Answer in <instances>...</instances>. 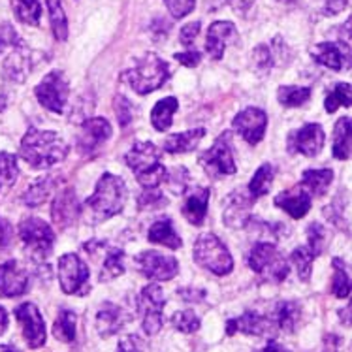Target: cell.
Wrapping results in <instances>:
<instances>
[{"instance_id":"obj_50","label":"cell","mask_w":352,"mask_h":352,"mask_svg":"<svg viewBox=\"0 0 352 352\" xmlns=\"http://www.w3.org/2000/svg\"><path fill=\"white\" fill-rule=\"evenodd\" d=\"M343 209H345V206H343L341 201H333L328 208H324V217H326L331 224L343 228V230L349 234V221H345V211H343Z\"/></svg>"},{"instance_id":"obj_29","label":"cell","mask_w":352,"mask_h":352,"mask_svg":"<svg viewBox=\"0 0 352 352\" xmlns=\"http://www.w3.org/2000/svg\"><path fill=\"white\" fill-rule=\"evenodd\" d=\"M206 136V129H192L179 134H172L164 140V151L170 155L192 153Z\"/></svg>"},{"instance_id":"obj_47","label":"cell","mask_w":352,"mask_h":352,"mask_svg":"<svg viewBox=\"0 0 352 352\" xmlns=\"http://www.w3.org/2000/svg\"><path fill=\"white\" fill-rule=\"evenodd\" d=\"M113 109H116L117 121H119V126H121V129H126V126L132 124L134 116H136V109H134L132 102H130L126 96L117 94L116 98H113Z\"/></svg>"},{"instance_id":"obj_37","label":"cell","mask_w":352,"mask_h":352,"mask_svg":"<svg viewBox=\"0 0 352 352\" xmlns=\"http://www.w3.org/2000/svg\"><path fill=\"white\" fill-rule=\"evenodd\" d=\"M274 179H275V166L266 162V164H262L254 172L252 175L251 183H249V187L247 190L251 192V196H254L256 200L262 198V196L270 195V190H272V185H274Z\"/></svg>"},{"instance_id":"obj_27","label":"cell","mask_w":352,"mask_h":352,"mask_svg":"<svg viewBox=\"0 0 352 352\" xmlns=\"http://www.w3.org/2000/svg\"><path fill=\"white\" fill-rule=\"evenodd\" d=\"M147 237H149V241L151 243L162 245V247H168V249H172V251H177L183 247V239L175 230V226H173L172 219H158L155 223L151 224V228L147 232Z\"/></svg>"},{"instance_id":"obj_11","label":"cell","mask_w":352,"mask_h":352,"mask_svg":"<svg viewBox=\"0 0 352 352\" xmlns=\"http://www.w3.org/2000/svg\"><path fill=\"white\" fill-rule=\"evenodd\" d=\"M38 102L43 108L50 109L53 113H63L65 111L68 94H70V85L63 70H51L45 78L34 87Z\"/></svg>"},{"instance_id":"obj_36","label":"cell","mask_w":352,"mask_h":352,"mask_svg":"<svg viewBox=\"0 0 352 352\" xmlns=\"http://www.w3.org/2000/svg\"><path fill=\"white\" fill-rule=\"evenodd\" d=\"M78 333V315L70 309H60L55 324H53V336L63 343H74Z\"/></svg>"},{"instance_id":"obj_57","label":"cell","mask_w":352,"mask_h":352,"mask_svg":"<svg viewBox=\"0 0 352 352\" xmlns=\"http://www.w3.org/2000/svg\"><path fill=\"white\" fill-rule=\"evenodd\" d=\"M177 294H179L185 302L198 303L206 298V290H201V288L185 287V288H179V290H177Z\"/></svg>"},{"instance_id":"obj_64","label":"cell","mask_w":352,"mask_h":352,"mask_svg":"<svg viewBox=\"0 0 352 352\" xmlns=\"http://www.w3.org/2000/svg\"><path fill=\"white\" fill-rule=\"evenodd\" d=\"M280 4H296V2H300V0H277Z\"/></svg>"},{"instance_id":"obj_34","label":"cell","mask_w":352,"mask_h":352,"mask_svg":"<svg viewBox=\"0 0 352 352\" xmlns=\"http://www.w3.org/2000/svg\"><path fill=\"white\" fill-rule=\"evenodd\" d=\"M331 153L338 160H349L351 158V117H341L336 122Z\"/></svg>"},{"instance_id":"obj_58","label":"cell","mask_w":352,"mask_h":352,"mask_svg":"<svg viewBox=\"0 0 352 352\" xmlns=\"http://www.w3.org/2000/svg\"><path fill=\"white\" fill-rule=\"evenodd\" d=\"M346 6H349V0H324L322 12L326 15H338L345 12Z\"/></svg>"},{"instance_id":"obj_16","label":"cell","mask_w":352,"mask_h":352,"mask_svg":"<svg viewBox=\"0 0 352 352\" xmlns=\"http://www.w3.org/2000/svg\"><path fill=\"white\" fill-rule=\"evenodd\" d=\"M266 129L267 116L264 109L249 106L234 117V130L249 145H258L266 136Z\"/></svg>"},{"instance_id":"obj_9","label":"cell","mask_w":352,"mask_h":352,"mask_svg":"<svg viewBox=\"0 0 352 352\" xmlns=\"http://www.w3.org/2000/svg\"><path fill=\"white\" fill-rule=\"evenodd\" d=\"M200 164L204 166V170L209 177H213V179L236 173L237 168L236 160H234V145H232L230 132H223L208 151L201 153Z\"/></svg>"},{"instance_id":"obj_28","label":"cell","mask_w":352,"mask_h":352,"mask_svg":"<svg viewBox=\"0 0 352 352\" xmlns=\"http://www.w3.org/2000/svg\"><path fill=\"white\" fill-rule=\"evenodd\" d=\"M274 322L277 330H283L285 333H294L296 328L302 322V305L294 300H285L275 305Z\"/></svg>"},{"instance_id":"obj_3","label":"cell","mask_w":352,"mask_h":352,"mask_svg":"<svg viewBox=\"0 0 352 352\" xmlns=\"http://www.w3.org/2000/svg\"><path fill=\"white\" fill-rule=\"evenodd\" d=\"M162 153L151 142H138L124 155V162L144 188H157L166 179V166L160 162Z\"/></svg>"},{"instance_id":"obj_2","label":"cell","mask_w":352,"mask_h":352,"mask_svg":"<svg viewBox=\"0 0 352 352\" xmlns=\"http://www.w3.org/2000/svg\"><path fill=\"white\" fill-rule=\"evenodd\" d=\"M126 196H129V190L122 177L113 173H102L94 187V192L85 201L91 223H106L119 215L126 204Z\"/></svg>"},{"instance_id":"obj_46","label":"cell","mask_w":352,"mask_h":352,"mask_svg":"<svg viewBox=\"0 0 352 352\" xmlns=\"http://www.w3.org/2000/svg\"><path fill=\"white\" fill-rule=\"evenodd\" d=\"M328 239V232L324 228L322 224L318 223H311L307 226V247L309 251L315 254V256H320L326 249V241Z\"/></svg>"},{"instance_id":"obj_5","label":"cell","mask_w":352,"mask_h":352,"mask_svg":"<svg viewBox=\"0 0 352 352\" xmlns=\"http://www.w3.org/2000/svg\"><path fill=\"white\" fill-rule=\"evenodd\" d=\"M192 258L198 266L217 277L228 275L234 270V258L228 247L215 234H201L196 239L192 247Z\"/></svg>"},{"instance_id":"obj_49","label":"cell","mask_w":352,"mask_h":352,"mask_svg":"<svg viewBox=\"0 0 352 352\" xmlns=\"http://www.w3.org/2000/svg\"><path fill=\"white\" fill-rule=\"evenodd\" d=\"M251 60L256 72H267V70L274 66V53L270 50V45H266V43L256 45V47L252 50Z\"/></svg>"},{"instance_id":"obj_17","label":"cell","mask_w":352,"mask_h":352,"mask_svg":"<svg viewBox=\"0 0 352 352\" xmlns=\"http://www.w3.org/2000/svg\"><path fill=\"white\" fill-rule=\"evenodd\" d=\"M256 201L254 196L247 188H237L234 192L228 195L226 198V208H224L223 221L226 226H230L234 230L237 228H245L251 224V209L252 204Z\"/></svg>"},{"instance_id":"obj_39","label":"cell","mask_w":352,"mask_h":352,"mask_svg":"<svg viewBox=\"0 0 352 352\" xmlns=\"http://www.w3.org/2000/svg\"><path fill=\"white\" fill-rule=\"evenodd\" d=\"M47 4V12H50V23L53 36L58 42H65L68 38V19L65 15V8H63V0H45Z\"/></svg>"},{"instance_id":"obj_35","label":"cell","mask_w":352,"mask_h":352,"mask_svg":"<svg viewBox=\"0 0 352 352\" xmlns=\"http://www.w3.org/2000/svg\"><path fill=\"white\" fill-rule=\"evenodd\" d=\"M331 266H333V279H331V294L345 300L351 296V274H349V264L345 260L333 256L331 258Z\"/></svg>"},{"instance_id":"obj_4","label":"cell","mask_w":352,"mask_h":352,"mask_svg":"<svg viewBox=\"0 0 352 352\" xmlns=\"http://www.w3.org/2000/svg\"><path fill=\"white\" fill-rule=\"evenodd\" d=\"M122 79L138 94L145 96L155 93L170 79V66L155 53H145L144 57L138 58L136 65L122 74Z\"/></svg>"},{"instance_id":"obj_38","label":"cell","mask_w":352,"mask_h":352,"mask_svg":"<svg viewBox=\"0 0 352 352\" xmlns=\"http://www.w3.org/2000/svg\"><path fill=\"white\" fill-rule=\"evenodd\" d=\"M311 89L309 87L298 85H280L277 89V100L285 108H302L305 102H309Z\"/></svg>"},{"instance_id":"obj_32","label":"cell","mask_w":352,"mask_h":352,"mask_svg":"<svg viewBox=\"0 0 352 352\" xmlns=\"http://www.w3.org/2000/svg\"><path fill=\"white\" fill-rule=\"evenodd\" d=\"M55 185H57V177H55V175L38 177V179L23 192V204H25L27 208H38V206H42L43 201L50 198Z\"/></svg>"},{"instance_id":"obj_6","label":"cell","mask_w":352,"mask_h":352,"mask_svg":"<svg viewBox=\"0 0 352 352\" xmlns=\"http://www.w3.org/2000/svg\"><path fill=\"white\" fill-rule=\"evenodd\" d=\"M247 264L254 274L267 283H283L290 274L287 258L280 254L275 243L270 241H256L252 245L247 256Z\"/></svg>"},{"instance_id":"obj_43","label":"cell","mask_w":352,"mask_h":352,"mask_svg":"<svg viewBox=\"0 0 352 352\" xmlns=\"http://www.w3.org/2000/svg\"><path fill=\"white\" fill-rule=\"evenodd\" d=\"M315 254L309 251V247H296L292 254H290V260L292 264L298 270V277L303 283H307L311 279V272H313V262H315Z\"/></svg>"},{"instance_id":"obj_19","label":"cell","mask_w":352,"mask_h":352,"mask_svg":"<svg viewBox=\"0 0 352 352\" xmlns=\"http://www.w3.org/2000/svg\"><path fill=\"white\" fill-rule=\"evenodd\" d=\"M277 330L274 318L272 316H264L256 313V311H247L241 316L236 318H228L226 320V333L234 336L237 331H241L245 336H270Z\"/></svg>"},{"instance_id":"obj_21","label":"cell","mask_w":352,"mask_h":352,"mask_svg":"<svg viewBox=\"0 0 352 352\" xmlns=\"http://www.w3.org/2000/svg\"><path fill=\"white\" fill-rule=\"evenodd\" d=\"M311 57L315 58V63L322 65L324 68L339 72L345 66L351 68V45L331 42L316 43L311 47Z\"/></svg>"},{"instance_id":"obj_24","label":"cell","mask_w":352,"mask_h":352,"mask_svg":"<svg viewBox=\"0 0 352 352\" xmlns=\"http://www.w3.org/2000/svg\"><path fill=\"white\" fill-rule=\"evenodd\" d=\"M275 208L283 209L287 215H290L292 219H303V217L309 213L311 206H313V196L302 187V185H296L294 188L290 190H285L280 195L275 196Z\"/></svg>"},{"instance_id":"obj_55","label":"cell","mask_w":352,"mask_h":352,"mask_svg":"<svg viewBox=\"0 0 352 352\" xmlns=\"http://www.w3.org/2000/svg\"><path fill=\"white\" fill-rule=\"evenodd\" d=\"M14 226L4 217H0V251H6L14 241Z\"/></svg>"},{"instance_id":"obj_53","label":"cell","mask_w":352,"mask_h":352,"mask_svg":"<svg viewBox=\"0 0 352 352\" xmlns=\"http://www.w3.org/2000/svg\"><path fill=\"white\" fill-rule=\"evenodd\" d=\"M200 21L187 23L179 32V42L183 43V45H187V47H192V43H195V40L198 38V34H200Z\"/></svg>"},{"instance_id":"obj_15","label":"cell","mask_w":352,"mask_h":352,"mask_svg":"<svg viewBox=\"0 0 352 352\" xmlns=\"http://www.w3.org/2000/svg\"><path fill=\"white\" fill-rule=\"evenodd\" d=\"M134 264L140 274L151 280H170L179 272V262L175 256H168L158 251H144L134 256Z\"/></svg>"},{"instance_id":"obj_48","label":"cell","mask_w":352,"mask_h":352,"mask_svg":"<svg viewBox=\"0 0 352 352\" xmlns=\"http://www.w3.org/2000/svg\"><path fill=\"white\" fill-rule=\"evenodd\" d=\"M168 206L166 198L157 188H144V192L138 196V208L140 209H160Z\"/></svg>"},{"instance_id":"obj_54","label":"cell","mask_w":352,"mask_h":352,"mask_svg":"<svg viewBox=\"0 0 352 352\" xmlns=\"http://www.w3.org/2000/svg\"><path fill=\"white\" fill-rule=\"evenodd\" d=\"M173 58L179 63V65L187 66V68H195V66L200 65L201 60V53L198 50H192V47H188L187 51H183V53H175Z\"/></svg>"},{"instance_id":"obj_45","label":"cell","mask_w":352,"mask_h":352,"mask_svg":"<svg viewBox=\"0 0 352 352\" xmlns=\"http://www.w3.org/2000/svg\"><path fill=\"white\" fill-rule=\"evenodd\" d=\"M166 183H168V190L172 195H185L188 187V181H190V175H188V170L185 166H177L170 172L166 173Z\"/></svg>"},{"instance_id":"obj_30","label":"cell","mask_w":352,"mask_h":352,"mask_svg":"<svg viewBox=\"0 0 352 352\" xmlns=\"http://www.w3.org/2000/svg\"><path fill=\"white\" fill-rule=\"evenodd\" d=\"M331 181H333V172H331L330 168H320V170L309 168V170L303 172L300 185H302L311 196L322 198V196L328 195V190H330L331 187Z\"/></svg>"},{"instance_id":"obj_20","label":"cell","mask_w":352,"mask_h":352,"mask_svg":"<svg viewBox=\"0 0 352 352\" xmlns=\"http://www.w3.org/2000/svg\"><path fill=\"white\" fill-rule=\"evenodd\" d=\"M29 274L17 260H6L0 264V296L2 298H19L29 292Z\"/></svg>"},{"instance_id":"obj_62","label":"cell","mask_w":352,"mask_h":352,"mask_svg":"<svg viewBox=\"0 0 352 352\" xmlns=\"http://www.w3.org/2000/svg\"><path fill=\"white\" fill-rule=\"evenodd\" d=\"M264 351H285V349L280 345H277V343H274V341H270L267 346H264Z\"/></svg>"},{"instance_id":"obj_23","label":"cell","mask_w":352,"mask_h":352,"mask_svg":"<svg viewBox=\"0 0 352 352\" xmlns=\"http://www.w3.org/2000/svg\"><path fill=\"white\" fill-rule=\"evenodd\" d=\"M129 320V313L122 307L113 302H104L96 313V331L102 339H108L116 336L117 331H121Z\"/></svg>"},{"instance_id":"obj_59","label":"cell","mask_w":352,"mask_h":352,"mask_svg":"<svg viewBox=\"0 0 352 352\" xmlns=\"http://www.w3.org/2000/svg\"><path fill=\"white\" fill-rule=\"evenodd\" d=\"M228 4L237 15H245L249 12V8L254 4V0H228Z\"/></svg>"},{"instance_id":"obj_52","label":"cell","mask_w":352,"mask_h":352,"mask_svg":"<svg viewBox=\"0 0 352 352\" xmlns=\"http://www.w3.org/2000/svg\"><path fill=\"white\" fill-rule=\"evenodd\" d=\"M23 40L19 38V34L15 32V29L10 25V23H2L0 25V53H4L8 47L14 50L15 45H19Z\"/></svg>"},{"instance_id":"obj_8","label":"cell","mask_w":352,"mask_h":352,"mask_svg":"<svg viewBox=\"0 0 352 352\" xmlns=\"http://www.w3.org/2000/svg\"><path fill=\"white\" fill-rule=\"evenodd\" d=\"M164 307L166 296L164 290L151 283L147 287L142 288V292L138 296L136 309L142 316V328L147 336H157L158 331L164 326Z\"/></svg>"},{"instance_id":"obj_14","label":"cell","mask_w":352,"mask_h":352,"mask_svg":"<svg viewBox=\"0 0 352 352\" xmlns=\"http://www.w3.org/2000/svg\"><path fill=\"white\" fill-rule=\"evenodd\" d=\"M14 315L17 322L21 324L23 338L27 345L30 349H42L47 339V330H45V320L36 305L32 302L19 303L14 309Z\"/></svg>"},{"instance_id":"obj_51","label":"cell","mask_w":352,"mask_h":352,"mask_svg":"<svg viewBox=\"0 0 352 352\" xmlns=\"http://www.w3.org/2000/svg\"><path fill=\"white\" fill-rule=\"evenodd\" d=\"M164 4L173 19H183L195 10L196 0H164Z\"/></svg>"},{"instance_id":"obj_63","label":"cell","mask_w":352,"mask_h":352,"mask_svg":"<svg viewBox=\"0 0 352 352\" xmlns=\"http://www.w3.org/2000/svg\"><path fill=\"white\" fill-rule=\"evenodd\" d=\"M4 108H6V96H4V94H0V111H2Z\"/></svg>"},{"instance_id":"obj_18","label":"cell","mask_w":352,"mask_h":352,"mask_svg":"<svg viewBox=\"0 0 352 352\" xmlns=\"http://www.w3.org/2000/svg\"><path fill=\"white\" fill-rule=\"evenodd\" d=\"M79 215H81V204H79L78 195H76V190L72 187H66L53 200L51 219H53V223L57 224L60 230H66V228H70V226L76 224Z\"/></svg>"},{"instance_id":"obj_12","label":"cell","mask_w":352,"mask_h":352,"mask_svg":"<svg viewBox=\"0 0 352 352\" xmlns=\"http://www.w3.org/2000/svg\"><path fill=\"white\" fill-rule=\"evenodd\" d=\"M113 136V129L108 119L104 117H89L81 122L78 134V151L85 158L96 157L104 145L108 144L109 138Z\"/></svg>"},{"instance_id":"obj_13","label":"cell","mask_w":352,"mask_h":352,"mask_svg":"<svg viewBox=\"0 0 352 352\" xmlns=\"http://www.w3.org/2000/svg\"><path fill=\"white\" fill-rule=\"evenodd\" d=\"M324 129L318 122H305L300 129L292 130L287 136V151L290 155H303V157H318L322 151Z\"/></svg>"},{"instance_id":"obj_10","label":"cell","mask_w":352,"mask_h":352,"mask_svg":"<svg viewBox=\"0 0 352 352\" xmlns=\"http://www.w3.org/2000/svg\"><path fill=\"white\" fill-rule=\"evenodd\" d=\"M91 272L81 256L76 252H66L58 260V283L63 292L68 296L85 294L89 290Z\"/></svg>"},{"instance_id":"obj_56","label":"cell","mask_w":352,"mask_h":352,"mask_svg":"<svg viewBox=\"0 0 352 352\" xmlns=\"http://www.w3.org/2000/svg\"><path fill=\"white\" fill-rule=\"evenodd\" d=\"M119 351H147L149 346L140 336H126L119 341Z\"/></svg>"},{"instance_id":"obj_44","label":"cell","mask_w":352,"mask_h":352,"mask_svg":"<svg viewBox=\"0 0 352 352\" xmlns=\"http://www.w3.org/2000/svg\"><path fill=\"white\" fill-rule=\"evenodd\" d=\"M172 326L181 333H195V331L200 330L201 326L200 316L190 309L177 311L172 316Z\"/></svg>"},{"instance_id":"obj_42","label":"cell","mask_w":352,"mask_h":352,"mask_svg":"<svg viewBox=\"0 0 352 352\" xmlns=\"http://www.w3.org/2000/svg\"><path fill=\"white\" fill-rule=\"evenodd\" d=\"M19 177L17 157L14 153L0 151V190H6L14 185Z\"/></svg>"},{"instance_id":"obj_41","label":"cell","mask_w":352,"mask_h":352,"mask_svg":"<svg viewBox=\"0 0 352 352\" xmlns=\"http://www.w3.org/2000/svg\"><path fill=\"white\" fill-rule=\"evenodd\" d=\"M351 83H338L336 89L328 93L326 100H324V109L328 113H336L339 108H351L352 104V93Z\"/></svg>"},{"instance_id":"obj_25","label":"cell","mask_w":352,"mask_h":352,"mask_svg":"<svg viewBox=\"0 0 352 352\" xmlns=\"http://www.w3.org/2000/svg\"><path fill=\"white\" fill-rule=\"evenodd\" d=\"M32 70V63H30V51L27 50L25 43L15 45L12 53L8 55L4 65H2V72L8 81H14V83H23L27 76Z\"/></svg>"},{"instance_id":"obj_33","label":"cell","mask_w":352,"mask_h":352,"mask_svg":"<svg viewBox=\"0 0 352 352\" xmlns=\"http://www.w3.org/2000/svg\"><path fill=\"white\" fill-rule=\"evenodd\" d=\"M179 109V102L175 96H168L162 98L155 104V108L151 109V124L158 132H166L170 130L173 122V116L177 113Z\"/></svg>"},{"instance_id":"obj_7","label":"cell","mask_w":352,"mask_h":352,"mask_svg":"<svg viewBox=\"0 0 352 352\" xmlns=\"http://www.w3.org/2000/svg\"><path fill=\"white\" fill-rule=\"evenodd\" d=\"M19 237L32 258L40 262L50 258L55 245V232L45 221L38 217L23 219L19 223Z\"/></svg>"},{"instance_id":"obj_40","label":"cell","mask_w":352,"mask_h":352,"mask_svg":"<svg viewBox=\"0 0 352 352\" xmlns=\"http://www.w3.org/2000/svg\"><path fill=\"white\" fill-rule=\"evenodd\" d=\"M15 17L25 25H38L42 19V4L38 0H10Z\"/></svg>"},{"instance_id":"obj_1","label":"cell","mask_w":352,"mask_h":352,"mask_svg":"<svg viewBox=\"0 0 352 352\" xmlns=\"http://www.w3.org/2000/svg\"><path fill=\"white\" fill-rule=\"evenodd\" d=\"M21 158L34 170H50L68 157V145L53 130H38L30 126L21 140Z\"/></svg>"},{"instance_id":"obj_60","label":"cell","mask_w":352,"mask_h":352,"mask_svg":"<svg viewBox=\"0 0 352 352\" xmlns=\"http://www.w3.org/2000/svg\"><path fill=\"white\" fill-rule=\"evenodd\" d=\"M8 330V313L6 309L0 305V336Z\"/></svg>"},{"instance_id":"obj_31","label":"cell","mask_w":352,"mask_h":352,"mask_svg":"<svg viewBox=\"0 0 352 352\" xmlns=\"http://www.w3.org/2000/svg\"><path fill=\"white\" fill-rule=\"evenodd\" d=\"M124 272H126V267H124V252L121 249H117V247H108V243H106L98 280L100 283H109V280L121 277Z\"/></svg>"},{"instance_id":"obj_61","label":"cell","mask_w":352,"mask_h":352,"mask_svg":"<svg viewBox=\"0 0 352 352\" xmlns=\"http://www.w3.org/2000/svg\"><path fill=\"white\" fill-rule=\"evenodd\" d=\"M339 315H341V322L345 326H351V303H346V307L339 311Z\"/></svg>"},{"instance_id":"obj_26","label":"cell","mask_w":352,"mask_h":352,"mask_svg":"<svg viewBox=\"0 0 352 352\" xmlns=\"http://www.w3.org/2000/svg\"><path fill=\"white\" fill-rule=\"evenodd\" d=\"M211 190L208 187H196L185 196V204L181 208V213L192 226H200L208 217V206Z\"/></svg>"},{"instance_id":"obj_22","label":"cell","mask_w":352,"mask_h":352,"mask_svg":"<svg viewBox=\"0 0 352 352\" xmlns=\"http://www.w3.org/2000/svg\"><path fill=\"white\" fill-rule=\"evenodd\" d=\"M237 42L236 25L230 21H215L211 23L208 29V40H206V51L213 60H221L226 47L230 43Z\"/></svg>"}]
</instances>
